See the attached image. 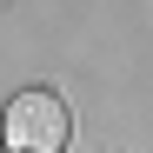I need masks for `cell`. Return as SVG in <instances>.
I'll return each instance as SVG.
<instances>
[{
    "mask_svg": "<svg viewBox=\"0 0 153 153\" xmlns=\"http://www.w3.org/2000/svg\"><path fill=\"white\" fill-rule=\"evenodd\" d=\"M0 133H7L13 153H60L67 133H73V113H67V100H60V93L27 87V93H13V100H7Z\"/></svg>",
    "mask_w": 153,
    "mask_h": 153,
    "instance_id": "cell-1",
    "label": "cell"
}]
</instances>
